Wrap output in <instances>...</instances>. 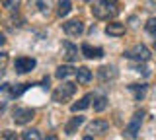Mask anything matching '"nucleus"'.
<instances>
[{"label": "nucleus", "mask_w": 156, "mask_h": 140, "mask_svg": "<svg viewBox=\"0 0 156 140\" xmlns=\"http://www.w3.org/2000/svg\"><path fill=\"white\" fill-rule=\"evenodd\" d=\"M35 59H31V56H20V59H16V62H14V68H16V72H20V74H26V72H31L33 68H35Z\"/></svg>", "instance_id": "39448f33"}, {"label": "nucleus", "mask_w": 156, "mask_h": 140, "mask_svg": "<svg viewBox=\"0 0 156 140\" xmlns=\"http://www.w3.org/2000/svg\"><path fill=\"white\" fill-rule=\"evenodd\" d=\"M129 90L133 91V95H135V99L136 101H140L146 95V86L144 84H131L129 86Z\"/></svg>", "instance_id": "2eb2a0df"}, {"label": "nucleus", "mask_w": 156, "mask_h": 140, "mask_svg": "<svg viewBox=\"0 0 156 140\" xmlns=\"http://www.w3.org/2000/svg\"><path fill=\"white\" fill-rule=\"evenodd\" d=\"M84 123V117H72L70 121L66 123V127H65V132L70 136V134H74L78 128H80V125Z\"/></svg>", "instance_id": "f8f14e48"}, {"label": "nucleus", "mask_w": 156, "mask_h": 140, "mask_svg": "<svg viewBox=\"0 0 156 140\" xmlns=\"http://www.w3.org/2000/svg\"><path fill=\"white\" fill-rule=\"evenodd\" d=\"M72 70H74V68H70V66H58L57 72H55V76L58 80H65V78H68V76L72 74Z\"/></svg>", "instance_id": "a211bd4d"}, {"label": "nucleus", "mask_w": 156, "mask_h": 140, "mask_svg": "<svg viewBox=\"0 0 156 140\" xmlns=\"http://www.w3.org/2000/svg\"><path fill=\"white\" fill-rule=\"evenodd\" d=\"M47 140H57V136H49V138H47Z\"/></svg>", "instance_id": "bb28decb"}, {"label": "nucleus", "mask_w": 156, "mask_h": 140, "mask_svg": "<svg viewBox=\"0 0 156 140\" xmlns=\"http://www.w3.org/2000/svg\"><path fill=\"white\" fill-rule=\"evenodd\" d=\"M22 140H41V134H39L37 128H29L22 134Z\"/></svg>", "instance_id": "6ab92c4d"}, {"label": "nucleus", "mask_w": 156, "mask_h": 140, "mask_svg": "<svg viewBox=\"0 0 156 140\" xmlns=\"http://www.w3.org/2000/svg\"><path fill=\"white\" fill-rule=\"evenodd\" d=\"M146 31H148L150 33V35H154L156 37V18H150V20L148 22H146Z\"/></svg>", "instance_id": "4be33fe9"}, {"label": "nucleus", "mask_w": 156, "mask_h": 140, "mask_svg": "<svg viewBox=\"0 0 156 140\" xmlns=\"http://www.w3.org/2000/svg\"><path fill=\"white\" fill-rule=\"evenodd\" d=\"M143 117H144V113H143V111H136V113L133 115V119H131V123L127 125V130H125V132L129 134V136H133V138L139 136L140 125H143Z\"/></svg>", "instance_id": "423d86ee"}, {"label": "nucleus", "mask_w": 156, "mask_h": 140, "mask_svg": "<svg viewBox=\"0 0 156 140\" xmlns=\"http://www.w3.org/2000/svg\"><path fill=\"white\" fill-rule=\"evenodd\" d=\"M62 56H65L68 62H74L78 59V49L72 45L70 41H65V43H62Z\"/></svg>", "instance_id": "1a4fd4ad"}, {"label": "nucleus", "mask_w": 156, "mask_h": 140, "mask_svg": "<svg viewBox=\"0 0 156 140\" xmlns=\"http://www.w3.org/2000/svg\"><path fill=\"white\" fill-rule=\"evenodd\" d=\"M154 51H156V39H154Z\"/></svg>", "instance_id": "cd10ccee"}, {"label": "nucleus", "mask_w": 156, "mask_h": 140, "mask_svg": "<svg viewBox=\"0 0 156 140\" xmlns=\"http://www.w3.org/2000/svg\"><path fill=\"white\" fill-rule=\"evenodd\" d=\"M62 27H65V31L68 33V35H72V37L80 35V33L84 31V23H82L80 20H68Z\"/></svg>", "instance_id": "0eeeda50"}, {"label": "nucleus", "mask_w": 156, "mask_h": 140, "mask_svg": "<svg viewBox=\"0 0 156 140\" xmlns=\"http://www.w3.org/2000/svg\"><path fill=\"white\" fill-rule=\"evenodd\" d=\"M76 80H78V84H88V82L92 80V70L86 68V66L78 68L76 70Z\"/></svg>", "instance_id": "4468645a"}, {"label": "nucleus", "mask_w": 156, "mask_h": 140, "mask_svg": "<svg viewBox=\"0 0 156 140\" xmlns=\"http://www.w3.org/2000/svg\"><path fill=\"white\" fill-rule=\"evenodd\" d=\"M2 107H4V105H2V103H0V109H2Z\"/></svg>", "instance_id": "c85d7f7f"}, {"label": "nucleus", "mask_w": 156, "mask_h": 140, "mask_svg": "<svg viewBox=\"0 0 156 140\" xmlns=\"http://www.w3.org/2000/svg\"><path fill=\"white\" fill-rule=\"evenodd\" d=\"M20 6V0H4V8H8V10H16Z\"/></svg>", "instance_id": "5701e85b"}, {"label": "nucleus", "mask_w": 156, "mask_h": 140, "mask_svg": "<svg viewBox=\"0 0 156 140\" xmlns=\"http://www.w3.org/2000/svg\"><path fill=\"white\" fill-rule=\"evenodd\" d=\"M105 33L109 37H123L125 35V23H119V22H111L105 26Z\"/></svg>", "instance_id": "6e6552de"}, {"label": "nucleus", "mask_w": 156, "mask_h": 140, "mask_svg": "<svg viewBox=\"0 0 156 140\" xmlns=\"http://www.w3.org/2000/svg\"><path fill=\"white\" fill-rule=\"evenodd\" d=\"M84 140H94V138H92V134H88V136H86Z\"/></svg>", "instance_id": "a878e982"}, {"label": "nucleus", "mask_w": 156, "mask_h": 140, "mask_svg": "<svg viewBox=\"0 0 156 140\" xmlns=\"http://www.w3.org/2000/svg\"><path fill=\"white\" fill-rule=\"evenodd\" d=\"M107 128H109V123H107V121H100V119H98V121H94V123H90L88 132L94 136V134H104Z\"/></svg>", "instance_id": "9d476101"}, {"label": "nucleus", "mask_w": 156, "mask_h": 140, "mask_svg": "<svg viewBox=\"0 0 156 140\" xmlns=\"http://www.w3.org/2000/svg\"><path fill=\"white\" fill-rule=\"evenodd\" d=\"M72 10V4H70V0H61L58 2V10H57V14L58 16H68V12Z\"/></svg>", "instance_id": "f3484780"}, {"label": "nucleus", "mask_w": 156, "mask_h": 140, "mask_svg": "<svg viewBox=\"0 0 156 140\" xmlns=\"http://www.w3.org/2000/svg\"><path fill=\"white\" fill-rule=\"evenodd\" d=\"M4 41H6V39H4V35H2V33H0V45H2Z\"/></svg>", "instance_id": "393cba45"}, {"label": "nucleus", "mask_w": 156, "mask_h": 140, "mask_svg": "<svg viewBox=\"0 0 156 140\" xmlns=\"http://www.w3.org/2000/svg\"><path fill=\"white\" fill-rule=\"evenodd\" d=\"M123 55L127 56V59H133V60H139V62H146L150 59V51H148V47L143 45V43H139V45H135L133 49H129V51H125Z\"/></svg>", "instance_id": "7ed1b4c3"}, {"label": "nucleus", "mask_w": 156, "mask_h": 140, "mask_svg": "<svg viewBox=\"0 0 156 140\" xmlns=\"http://www.w3.org/2000/svg\"><path fill=\"white\" fill-rule=\"evenodd\" d=\"M76 91V86L72 84V82H62L58 88L53 91V101H57V103H62V101L70 99L72 95H74Z\"/></svg>", "instance_id": "f03ea898"}, {"label": "nucleus", "mask_w": 156, "mask_h": 140, "mask_svg": "<svg viewBox=\"0 0 156 140\" xmlns=\"http://www.w3.org/2000/svg\"><path fill=\"white\" fill-rule=\"evenodd\" d=\"M27 88H29V84H20L18 88H10V95H14V97H16V95H22Z\"/></svg>", "instance_id": "412c9836"}, {"label": "nucleus", "mask_w": 156, "mask_h": 140, "mask_svg": "<svg viewBox=\"0 0 156 140\" xmlns=\"http://www.w3.org/2000/svg\"><path fill=\"white\" fill-rule=\"evenodd\" d=\"M6 62H8V55H6V53H0V70H4Z\"/></svg>", "instance_id": "b1692460"}, {"label": "nucleus", "mask_w": 156, "mask_h": 140, "mask_svg": "<svg viewBox=\"0 0 156 140\" xmlns=\"http://www.w3.org/2000/svg\"><path fill=\"white\" fill-rule=\"evenodd\" d=\"M119 8H117V0H100L98 4L92 6V14L98 20H109V18L117 16Z\"/></svg>", "instance_id": "f257e3e1"}, {"label": "nucleus", "mask_w": 156, "mask_h": 140, "mask_svg": "<svg viewBox=\"0 0 156 140\" xmlns=\"http://www.w3.org/2000/svg\"><path fill=\"white\" fill-rule=\"evenodd\" d=\"M98 76H100L104 82H107V80H113L117 76V72H115L113 66H101V68L98 70Z\"/></svg>", "instance_id": "ddd939ff"}, {"label": "nucleus", "mask_w": 156, "mask_h": 140, "mask_svg": "<svg viewBox=\"0 0 156 140\" xmlns=\"http://www.w3.org/2000/svg\"><path fill=\"white\" fill-rule=\"evenodd\" d=\"M105 107H107V97H104V95H101V97L94 99V111H98V113H100V111H104Z\"/></svg>", "instance_id": "aec40b11"}, {"label": "nucleus", "mask_w": 156, "mask_h": 140, "mask_svg": "<svg viewBox=\"0 0 156 140\" xmlns=\"http://www.w3.org/2000/svg\"><path fill=\"white\" fill-rule=\"evenodd\" d=\"M90 101H92V95L88 94V95H84V97H82L80 101H76L74 105H72V111H74V113H78V111H84L86 107H90Z\"/></svg>", "instance_id": "dca6fc26"}, {"label": "nucleus", "mask_w": 156, "mask_h": 140, "mask_svg": "<svg viewBox=\"0 0 156 140\" xmlns=\"http://www.w3.org/2000/svg\"><path fill=\"white\" fill-rule=\"evenodd\" d=\"M82 55L86 56V59H101V56H104V51L101 49H94V47L92 45H88V43H84V45H82Z\"/></svg>", "instance_id": "9b49d317"}, {"label": "nucleus", "mask_w": 156, "mask_h": 140, "mask_svg": "<svg viewBox=\"0 0 156 140\" xmlns=\"http://www.w3.org/2000/svg\"><path fill=\"white\" fill-rule=\"evenodd\" d=\"M35 117V111L29 109V107H16L14 109V123L16 125H27L29 121Z\"/></svg>", "instance_id": "20e7f679"}]
</instances>
